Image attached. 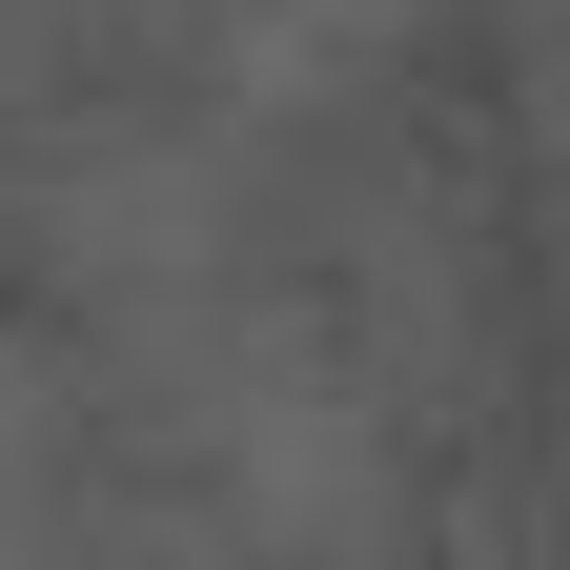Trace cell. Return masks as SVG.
<instances>
[{
    "mask_svg": "<svg viewBox=\"0 0 570 570\" xmlns=\"http://www.w3.org/2000/svg\"><path fill=\"white\" fill-rule=\"evenodd\" d=\"M142 21H245V0H142Z\"/></svg>",
    "mask_w": 570,
    "mask_h": 570,
    "instance_id": "obj_1",
    "label": "cell"
}]
</instances>
